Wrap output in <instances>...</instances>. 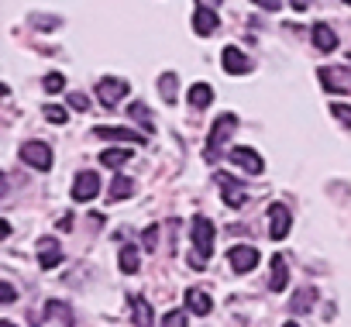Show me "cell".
<instances>
[{
	"label": "cell",
	"mask_w": 351,
	"mask_h": 327,
	"mask_svg": "<svg viewBox=\"0 0 351 327\" xmlns=\"http://www.w3.org/2000/svg\"><path fill=\"white\" fill-rule=\"evenodd\" d=\"M190 234H193V248H197V255H190V262L197 269H204L210 262V255H214V234H217L214 231V221L210 217H193Z\"/></svg>",
	"instance_id": "1"
},
{
	"label": "cell",
	"mask_w": 351,
	"mask_h": 327,
	"mask_svg": "<svg viewBox=\"0 0 351 327\" xmlns=\"http://www.w3.org/2000/svg\"><path fill=\"white\" fill-rule=\"evenodd\" d=\"M317 80L327 93H351V69H344V66H320Z\"/></svg>",
	"instance_id": "2"
},
{
	"label": "cell",
	"mask_w": 351,
	"mask_h": 327,
	"mask_svg": "<svg viewBox=\"0 0 351 327\" xmlns=\"http://www.w3.org/2000/svg\"><path fill=\"white\" fill-rule=\"evenodd\" d=\"M234 128H238V117H234V114H224V117L214 124L210 141H207V152H204V155H207V162H217V152H221V145L231 138V131H234Z\"/></svg>",
	"instance_id": "3"
},
{
	"label": "cell",
	"mask_w": 351,
	"mask_h": 327,
	"mask_svg": "<svg viewBox=\"0 0 351 327\" xmlns=\"http://www.w3.org/2000/svg\"><path fill=\"white\" fill-rule=\"evenodd\" d=\"M21 158L28 162L32 169H38V173H49L52 169V148L45 141H25L21 145Z\"/></svg>",
	"instance_id": "4"
},
{
	"label": "cell",
	"mask_w": 351,
	"mask_h": 327,
	"mask_svg": "<svg viewBox=\"0 0 351 327\" xmlns=\"http://www.w3.org/2000/svg\"><path fill=\"white\" fill-rule=\"evenodd\" d=\"M231 162H234V166H238L241 173H248V176H262V169H265L262 155H258L255 148H245V145L231 148Z\"/></svg>",
	"instance_id": "5"
},
{
	"label": "cell",
	"mask_w": 351,
	"mask_h": 327,
	"mask_svg": "<svg viewBox=\"0 0 351 327\" xmlns=\"http://www.w3.org/2000/svg\"><path fill=\"white\" fill-rule=\"evenodd\" d=\"M124 97H128V83H124V80L107 76V80L97 83V100H100L104 107H114V104H121Z\"/></svg>",
	"instance_id": "6"
},
{
	"label": "cell",
	"mask_w": 351,
	"mask_h": 327,
	"mask_svg": "<svg viewBox=\"0 0 351 327\" xmlns=\"http://www.w3.org/2000/svg\"><path fill=\"white\" fill-rule=\"evenodd\" d=\"M293 228V217H289V207L286 204H272L269 207V238L272 241H282Z\"/></svg>",
	"instance_id": "7"
},
{
	"label": "cell",
	"mask_w": 351,
	"mask_h": 327,
	"mask_svg": "<svg viewBox=\"0 0 351 327\" xmlns=\"http://www.w3.org/2000/svg\"><path fill=\"white\" fill-rule=\"evenodd\" d=\"M221 66H224V73H231V76H245V73H252V59H248L238 45H228V49L221 52Z\"/></svg>",
	"instance_id": "8"
},
{
	"label": "cell",
	"mask_w": 351,
	"mask_h": 327,
	"mask_svg": "<svg viewBox=\"0 0 351 327\" xmlns=\"http://www.w3.org/2000/svg\"><path fill=\"white\" fill-rule=\"evenodd\" d=\"M97 193H100V176H97V173L86 169V173H80V176L73 180V200H76V204H86V200H93Z\"/></svg>",
	"instance_id": "9"
},
{
	"label": "cell",
	"mask_w": 351,
	"mask_h": 327,
	"mask_svg": "<svg viewBox=\"0 0 351 327\" xmlns=\"http://www.w3.org/2000/svg\"><path fill=\"white\" fill-rule=\"evenodd\" d=\"M217 186L224 190V204H228V207H245V200H248L245 183H238V180L228 176V173H217Z\"/></svg>",
	"instance_id": "10"
},
{
	"label": "cell",
	"mask_w": 351,
	"mask_h": 327,
	"mask_svg": "<svg viewBox=\"0 0 351 327\" xmlns=\"http://www.w3.org/2000/svg\"><path fill=\"white\" fill-rule=\"evenodd\" d=\"M228 262H231V269L234 272H252L255 265H258V248H252V245H234L231 252H228Z\"/></svg>",
	"instance_id": "11"
},
{
	"label": "cell",
	"mask_w": 351,
	"mask_h": 327,
	"mask_svg": "<svg viewBox=\"0 0 351 327\" xmlns=\"http://www.w3.org/2000/svg\"><path fill=\"white\" fill-rule=\"evenodd\" d=\"M38 265L45 272L56 269V265H62V248H59L56 238H38Z\"/></svg>",
	"instance_id": "12"
},
{
	"label": "cell",
	"mask_w": 351,
	"mask_h": 327,
	"mask_svg": "<svg viewBox=\"0 0 351 327\" xmlns=\"http://www.w3.org/2000/svg\"><path fill=\"white\" fill-rule=\"evenodd\" d=\"M93 134L97 138H107V141H128V145H145L148 138H141L138 131H131V128H110V124H100V128H93Z\"/></svg>",
	"instance_id": "13"
},
{
	"label": "cell",
	"mask_w": 351,
	"mask_h": 327,
	"mask_svg": "<svg viewBox=\"0 0 351 327\" xmlns=\"http://www.w3.org/2000/svg\"><path fill=\"white\" fill-rule=\"evenodd\" d=\"M217 11H210V8H197V14H193V32L200 35V38H210L214 32H217Z\"/></svg>",
	"instance_id": "14"
},
{
	"label": "cell",
	"mask_w": 351,
	"mask_h": 327,
	"mask_svg": "<svg viewBox=\"0 0 351 327\" xmlns=\"http://www.w3.org/2000/svg\"><path fill=\"white\" fill-rule=\"evenodd\" d=\"M45 317H49L52 324H59V327H73V324H76L69 303H62V300H49V303H45Z\"/></svg>",
	"instance_id": "15"
},
{
	"label": "cell",
	"mask_w": 351,
	"mask_h": 327,
	"mask_svg": "<svg viewBox=\"0 0 351 327\" xmlns=\"http://www.w3.org/2000/svg\"><path fill=\"white\" fill-rule=\"evenodd\" d=\"M186 310H193L197 317H207V313L214 310L210 293H204V289H186Z\"/></svg>",
	"instance_id": "16"
},
{
	"label": "cell",
	"mask_w": 351,
	"mask_h": 327,
	"mask_svg": "<svg viewBox=\"0 0 351 327\" xmlns=\"http://www.w3.org/2000/svg\"><path fill=\"white\" fill-rule=\"evenodd\" d=\"M313 45L320 49V52H334L337 49V32L330 28V25H313Z\"/></svg>",
	"instance_id": "17"
},
{
	"label": "cell",
	"mask_w": 351,
	"mask_h": 327,
	"mask_svg": "<svg viewBox=\"0 0 351 327\" xmlns=\"http://www.w3.org/2000/svg\"><path fill=\"white\" fill-rule=\"evenodd\" d=\"M289 286V269H286V258L282 255H272V276H269V289L282 293Z\"/></svg>",
	"instance_id": "18"
},
{
	"label": "cell",
	"mask_w": 351,
	"mask_h": 327,
	"mask_svg": "<svg viewBox=\"0 0 351 327\" xmlns=\"http://www.w3.org/2000/svg\"><path fill=\"white\" fill-rule=\"evenodd\" d=\"M131 320H134V327H155L152 306H148L145 296H131Z\"/></svg>",
	"instance_id": "19"
},
{
	"label": "cell",
	"mask_w": 351,
	"mask_h": 327,
	"mask_svg": "<svg viewBox=\"0 0 351 327\" xmlns=\"http://www.w3.org/2000/svg\"><path fill=\"white\" fill-rule=\"evenodd\" d=\"M210 104H214L210 83H193V86H190V107H193V110H207Z\"/></svg>",
	"instance_id": "20"
},
{
	"label": "cell",
	"mask_w": 351,
	"mask_h": 327,
	"mask_svg": "<svg viewBox=\"0 0 351 327\" xmlns=\"http://www.w3.org/2000/svg\"><path fill=\"white\" fill-rule=\"evenodd\" d=\"M117 265H121V272H138V265H141V255H138V248L134 245H124L121 252H117Z\"/></svg>",
	"instance_id": "21"
},
{
	"label": "cell",
	"mask_w": 351,
	"mask_h": 327,
	"mask_svg": "<svg viewBox=\"0 0 351 327\" xmlns=\"http://www.w3.org/2000/svg\"><path fill=\"white\" fill-rule=\"evenodd\" d=\"M128 117H131V121H138L145 134H152V131H155V121H152V114H148V107H145V104H138V100H134V104L128 107Z\"/></svg>",
	"instance_id": "22"
},
{
	"label": "cell",
	"mask_w": 351,
	"mask_h": 327,
	"mask_svg": "<svg viewBox=\"0 0 351 327\" xmlns=\"http://www.w3.org/2000/svg\"><path fill=\"white\" fill-rule=\"evenodd\" d=\"M131 193H134V180H131V176H117V180L110 183V193H107V197H110V200H128Z\"/></svg>",
	"instance_id": "23"
},
{
	"label": "cell",
	"mask_w": 351,
	"mask_h": 327,
	"mask_svg": "<svg viewBox=\"0 0 351 327\" xmlns=\"http://www.w3.org/2000/svg\"><path fill=\"white\" fill-rule=\"evenodd\" d=\"M128 158H131V148H104V152H100L104 166H124Z\"/></svg>",
	"instance_id": "24"
},
{
	"label": "cell",
	"mask_w": 351,
	"mask_h": 327,
	"mask_svg": "<svg viewBox=\"0 0 351 327\" xmlns=\"http://www.w3.org/2000/svg\"><path fill=\"white\" fill-rule=\"evenodd\" d=\"M176 83H180V80H176V73H165L158 80V93H162L165 104H176Z\"/></svg>",
	"instance_id": "25"
},
{
	"label": "cell",
	"mask_w": 351,
	"mask_h": 327,
	"mask_svg": "<svg viewBox=\"0 0 351 327\" xmlns=\"http://www.w3.org/2000/svg\"><path fill=\"white\" fill-rule=\"evenodd\" d=\"M313 296H317V293H313V289H300V293H296V296H293V303H289V306H293V310H296V313H306V310H310V306H313Z\"/></svg>",
	"instance_id": "26"
},
{
	"label": "cell",
	"mask_w": 351,
	"mask_h": 327,
	"mask_svg": "<svg viewBox=\"0 0 351 327\" xmlns=\"http://www.w3.org/2000/svg\"><path fill=\"white\" fill-rule=\"evenodd\" d=\"M42 110H45V121H52V124H66L69 121V110L59 107V104H45Z\"/></svg>",
	"instance_id": "27"
},
{
	"label": "cell",
	"mask_w": 351,
	"mask_h": 327,
	"mask_svg": "<svg viewBox=\"0 0 351 327\" xmlns=\"http://www.w3.org/2000/svg\"><path fill=\"white\" fill-rule=\"evenodd\" d=\"M158 327H190L186 310H169V313L162 317V324H158Z\"/></svg>",
	"instance_id": "28"
},
{
	"label": "cell",
	"mask_w": 351,
	"mask_h": 327,
	"mask_svg": "<svg viewBox=\"0 0 351 327\" xmlns=\"http://www.w3.org/2000/svg\"><path fill=\"white\" fill-rule=\"evenodd\" d=\"M28 25H38L42 32H52V28H59L62 21H59V18H49V14H32V18H28Z\"/></svg>",
	"instance_id": "29"
},
{
	"label": "cell",
	"mask_w": 351,
	"mask_h": 327,
	"mask_svg": "<svg viewBox=\"0 0 351 327\" xmlns=\"http://www.w3.org/2000/svg\"><path fill=\"white\" fill-rule=\"evenodd\" d=\"M155 245H158V224H148L145 234H141V248L145 252H155Z\"/></svg>",
	"instance_id": "30"
},
{
	"label": "cell",
	"mask_w": 351,
	"mask_h": 327,
	"mask_svg": "<svg viewBox=\"0 0 351 327\" xmlns=\"http://www.w3.org/2000/svg\"><path fill=\"white\" fill-rule=\"evenodd\" d=\"M42 86H45L49 93H59V90H66V76H62V73H49Z\"/></svg>",
	"instance_id": "31"
},
{
	"label": "cell",
	"mask_w": 351,
	"mask_h": 327,
	"mask_svg": "<svg viewBox=\"0 0 351 327\" xmlns=\"http://www.w3.org/2000/svg\"><path fill=\"white\" fill-rule=\"evenodd\" d=\"M330 114H334L344 128H351V104H330Z\"/></svg>",
	"instance_id": "32"
},
{
	"label": "cell",
	"mask_w": 351,
	"mask_h": 327,
	"mask_svg": "<svg viewBox=\"0 0 351 327\" xmlns=\"http://www.w3.org/2000/svg\"><path fill=\"white\" fill-rule=\"evenodd\" d=\"M69 107L73 110H90V97L86 93H69Z\"/></svg>",
	"instance_id": "33"
},
{
	"label": "cell",
	"mask_w": 351,
	"mask_h": 327,
	"mask_svg": "<svg viewBox=\"0 0 351 327\" xmlns=\"http://www.w3.org/2000/svg\"><path fill=\"white\" fill-rule=\"evenodd\" d=\"M255 8H262V11H279L282 8V0H252Z\"/></svg>",
	"instance_id": "34"
},
{
	"label": "cell",
	"mask_w": 351,
	"mask_h": 327,
	"mask_svg": "<svg viewBox=\"0 0 351 327\" xmlns=\"http://www.w3.org/2000/svg\"><path fill=\"white\" fill-rule=\"evenodd\" d=\"M289 4H293V11H306V8L313 4V0H289Z\"/></svg>",
	"instance_id": "35"
},
{
	"label": "cell",
	"mask_w": 351,
	"mask_h": 327,
	"mask_svg": "<svg viewBox=\"0 0 351 327\" xmlns=\"http://www.w3.org/2000/svg\"><path fill=\"white\" fill-rule=\"evenodd\" d=\"M4 303H14V286L4 282Z\"/></svg>",
	"instance_id": "36"
},
{
	"label": "cell",
	"mask_w": 351,
	"mask_h": 327,
	"mask_svg": "<svg viewBox=\"0 0 351 327\" xmlns=\"http://www.w3.org/2000/svg\"><path fill=\"white\" fill-rule=\"evenodd\" d=\"M200 8H210V11H214V8H217V0H200Z\"/></svg>",
	"instance_id": "37"
},
{
	"label": "cell",
	"mask_w": 351,
	"mask_h": 327,
	"mask_svg": "<svg viewBox=\"0 0 351 327\" xmlns=\"http://www.w3.org/2000/svg\"><path fill=\"white\" fill-rule=\"evenodd\" d=\"M282 327H300V324H296V320H286V324H282Z\"/></svg>",
	"instance_id": "38"
},
{
	"label": "cell",
	"mask_w": 351,
	"mask_h": 327,
	"mask_svg": "<svg viewBox=\"0 0 351 327\" xmlns=\"http://www.w3.org/2000/svg\"><path fill=\"white\" fill-rule=\"evenodd\" d=\"M344 4H351V0H344Z\"/></svg>",
	"instance_id": "39"
}]
</instances>
